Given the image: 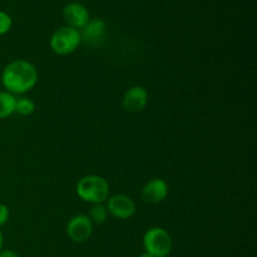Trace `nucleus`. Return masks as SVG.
Returning <instances> with one entry per match:
<instances>
[{
  "label": "nucleus",
  "mask_w": 257,
  "mask_h": 257,
  "mask_svg": "<svg viewBox=\"0 0 257 257\" xmlns=\"http://www.w3.org/2000/svg\"><path fill=\"white\" fill-rule=\"evenodd\" d=\"M15 95L7 90L0 92V119L10 117L15 112Z\"/></svg>",
  "instance_id": "11"
},
{
  "label": "nucleus",
  "mask_w": 257,
  "mask_h": 257,
  "mask_svg": "<svg viewBox=\"0 0 257 257\" xmlns=\"http://www.w3.org/2000/svg\"><path fill=\"white\" fill-rule=\"evenodd\" d=\"M9 216L10 213L8 206L4 205V203H0V227L9 221Z\"/></svg>",
  "instance_id": "15"
},
{
  "label": "nucleus",
  "mask_w": 257,
  "mask_h": 257,
  "mask_svg": "<svg viewBox=\"0 0 257 257\" xmlns=\"http://www.w3.org/2000/svg\"><path fill=\"white\" fill-rule=\"evenodd\" d=\"M2 83L5 90L13 95L24 94L37 85V67L24 59L13 60L3 70Z\"/></svg>",
  "instance_id": "1"
},
{
  "label": "nucleus",
  "mask_w": 257,
  "mask_h": 257,
  "mask_svg": "<svg viewBox=\"0 0 257 257\" xmlns=\"http://www.w3.org/2000/svg\"><path fill=\"white\" fill-rule=\"evenodd\" d=\"M108 217V211L103 203H97V205H93L90 208L89 218L93 223H97V225H102L107 221Z\"/></svg>",
  "instance_id": "13"
},
{
  "label": "nucleus",
  "mask_w": 257,
  "mask_h": 257,
  "mask_svg": "<svg viewBox=\"0 0 257 257\" xmlns=\"http://www.w3.org/2000/svg\"><path fill=\"white\" fill-rule=\"evenodd\" d=\"M143 248L153 257H168L172 251V238L165 228L152 227L143 236Z\"/></svg>",
  "instance_id": "3"
},
{
  "label": "nucleus",
  "mask_w": 257,
  "mask_h": 257,
  "mask_svg": "<svg viewBox=\"0 0 257 257\" xmlns=\"http://www.w3.org/2000/svg\"><path fill=\"white\" fill-rule=\"evenodd\" d=\"M107 211L115 218L128 220L136 213V203L130 196L114 195L107 200Z\"/></svg>",
  "instance_id": "6"
},
{
  "label": "nucleus",
  "mask_w": 257,
  "mask_h": 257,
  "mask_svg": "<svg viewBox=\"0 0 257 257\" xmlns=\"http://www.w3.org/2000/svg\"><path fill=\"white\" fill-rule=\"evenodd\" d=\"M105 30H107V27H105L104 20L99 18L90 19L87 25L82 30H79L82 42H85L92 47H97L104 40Z\"/></svg>",
  "instance_id": "9"
},
{
  "label": "nucleus",
  "mask_w": 257,
  "mask_h": 257,
  "mask_svg": "<svg viewBox=\"0 0 257 257\" xmlns=\"http://www.w3.org/2000/svg\"><path fill=\"white\" fill-rule=\"evenodd\" d=\"M63 18L68 27L82 30L90 20L89 12L80 3H70L63 9Z\"/></svg>",
  "instance_id": "7"
},
{
  "label": "nucleus",
  "mask_w": 257,
  "mask_h": 257,
  "mask_svg": "<svg viewBox=\"0 0 257 257\" xmlns=\"http://www.w3.org/2000/svg\"><path fill=\"white\" fill-rule=\"evenodd\" d=\"M0 257H20L19 253H17L13 250H2L0 251Z\"/></svg>",
  "instance_id": "16"
},
{
  "label": "nucleus",
  "mask_w": 257,
  "mask_h": 257,
  "mask_svg": "<svg viewBox=\"0 0 257 257\" xmlns=\"http://www.w3.org/2000/svg\"><path fill=\"white\" fill-rule=\"evenodd\" d=\"M35 110L34 100L28 97H20L15 100V112L20 115H30Z\"/></svg>",
  "instance_id": "12"
},
{
  "label": "nucleus",
  "mask_w": 257,
  "mask_h": 257,
  "mask_svg": "<svg viewBox=\"0 0 257 257\" xmlns=\"http://www.w3.org/2000/svg\"><path fill=\"white\" fill-rule=\"evenodd\" d=\"M13 27V19L8 13L0 10V35H5L9 33Z\"/></svg>",
  "instance_id": "14"
},
{
  "label": "nucleus",
  "mask_w": 257,
  "mask_h": 257,
  "mask_svg": "<svg viewBox=\"0 0 257 257\" xmlns=\"http://www.w3.org/2000/svg\"><path fill=\"white\" fill-rule=\"evenodd\" d=\"M168 195V185L162 178H153L148 181L142 188V197L146 202L160 203Z\"/></svg>",
  "instance_id": "10"
},
{
  "label": "nucleus",
  "mask_w": 257,
  "mask_h": 257,
  "mask_svg": "<svg viewBox=\"0 0 257 257\" xmlns=\"http://www.w3.org/2000/svg\"><path fill=\"white\" fill-rule=\"evenodd\" d=\"M123 108L128 112H142L148 103V92L142 85H133L123 95Z\"/></svg>",
  "instance_id": "8"
},
{
  "label": "nucleus",
  "mask_w": 257,
  "mask_h": 257,
  "mask_svg": "<svg viewBox=\"0 0 257 257\" xmlns=\"http://www.w3.org/2000/svg\"><path fill=\"white\" fill-rule=\"evenodd\" d=\"M3 245H4V237H3L2 230H0V251L3 250Z\"/></svg>",
  "instance_id": "17"
},
{
  "label": "nucleus",
  "mask_w": 257,
  "mask_h": 257,
  "mask_svg": "<svg viewBox=\"0 0 257 257\" xmlns=\"http://www.w3.org/2000/svg\"><path fill=\"white\" fill-rule=\"evenodd\" d=\"M82 43L79 30L68 25L59 28L50 38V48L58 55H68L74 52Z\"/></svg>",
  "instance_id": "4"
},
{
  "label": "nucleus",
  "mask_w": 257,
  "mask_h": 257,
  "mask_svg": "<svg viewBox=\"0 0 257 257\" xmlns=\"http://www.w3.org/2000/svg\"><path fill=\"white\" fill-rule=\"evenodd\" d=\"M77 195L85 202L104 203L109 198V185L102 176L88 175L77 183Z\"/></svg>",
  "instance_id": "2"
},
{
  "label": "nucleus",
  "mask_w": 257,
  "mask_h": 257,
  "mask_svg": "<svg viewBox=\"0 0 257 257\" xmlns=\"http://www.w3.org/2000/svg\"><path fill=\"white\" fill-rule=\"evenodd\" d=\"M93 232V222L85 215L73 216L67 223V235L73 242L82 243L89 240Z\"/></svg>",
  "instance_id": "5"
},
{
  "label": "nucleus",
  "mask_w": 257,
  "mask_h": 257,
  "mask_svg": "<svg viewBox=\"0 0 257 257\" xmlns=\"http://www.w3.org/2000/svg\"><path fill=\"white\" fill-rule=\"evenodd\" d=\"M140 257H153V256H151L150 253H147V252H143V253H141Z\"/></svg>",
  "instance_id": "18"
}]
</instances>
